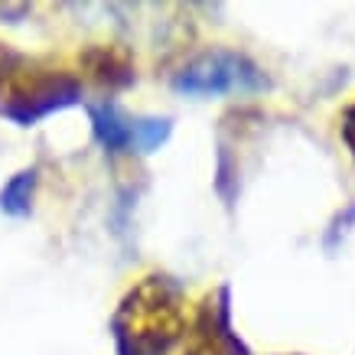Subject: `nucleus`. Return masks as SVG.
<instances>
[{
  "instance_id": "f257e3e1",
  "label": "nucleus",
  "mask_w": 355,
  "mask_h": 355,
  "mask_svg": "<svg viewBox=\"0 0 355 355\" xmlns=\"http://www.w3.org/2000/svg\"><path fill=\"white\" fill-rule=\"evenodd\" d=\"M186 333V293L180 280L147 274L114 306L111 339L118 355H166Z\"/></svg>"
},
{
  "instance_id": "f03ea898",
  "label": "nucleus",
  "mask_w": 355,
  "mask_h": 355,
  "mask_svg": "<svg viewBox=\"0 0 355 355\" xmlns=\"http://www.w3.org/2000/svg\"><path fill=\"white\" fill-rule=\"evenodd\" d=\"M78 101L82 82L72 72L17 49H0V118L17 128H33Z\"/></svg>"
},
{
  "instance_id": "7ed1b4c3",
  "label": "nucleus",
  "mask_w": 355,
  "mask_h": 355,
  "mask_svg": "<svg viewBox=\"0 0 355 355\" xmlns=\"http://www.w3.org/2000/svg\"><path fill=\"white\" fill-rule=\"evenodd\" d=\"M173 88L189 98L209 95H258L268 92L270 78L254 59L235 49H209L196 55L173 76Z\"/></svg>"
},
{
  "instance_id": "20e7f679",
  "label": "nucleus",
  "mask_w": 355,
  "mask_h": 355,
  "mask_svg": "<svg viewBox=\"0 0 355 355\" xmlns=\"http://www.w3.org/2000/svg\"><path fill=\"white\" fill-rule=\"evenodd\" d=\"M92 134L101 144L105 153H153L173 134L170 118H153V114H128L114 101H98L88 105Z\"/></svg>"
},
{
  "instance_id": "39448f33",
  "label": "nucleus",
  "mask_w": 355,
  "mask_h": 355,
  "mask_svg": "<svg viewBox=\"0 0 355 355\" xmlns=\"http://www.w3.org/2000/svg\"><path fill=\"white\" fill-rule=\"evenodd\" d=\"M183 355H251L245 339L232 326V291L228 284L205 293L186 329Z\"/></svg>"
},
{
  "instance_id": "423d86ee",
  "label": "nucleus",
  "mask_w": 355,
  "mask_h": 355,
  "mask_svg": "<svg viewBox=\"0 0 355 355\" xmlns=\"http://www.w3.org/2000/svg\"><path fill=\"white\" fill-rule=\"evenodd\" d=\"M82 69L105 88H128L134 82L130 53L121 46H88L82 53Z\"/></svg>"
},
{
  "instance_id": "0eeeda50",
  "label": "nucleus",
  "mask_w": 355,
  "mask_h": 355,
  "mask_svg": "<svg viewBox=\"0 0 355 355\" xmlns=\"http://www.w3.org/2000/svg\"><path fill=\"white\" fill-rule=\"evenodd\" d=\"M36 183H40V170H20L17 176L7 180V186L0 189V212L10 218H26L33 212V196H36Z\"/></svg>"
},
{
  "instance_id": "6e6552de",
  "label": "nucleus",
  "mask_w": 355,
  "mask_h": 355,
  "mask_svg": "<svg viewBox=\"0 0 355 355\" xmlns=\"http://www.w3.org/2000/svg\"><path fill=\"white\" fill-rule=\"evenodd\" d=\"M339 134H343V144L349 147V153L355 157V101L343 111V124H339Z\"/></svg>"
}]
</instances>
